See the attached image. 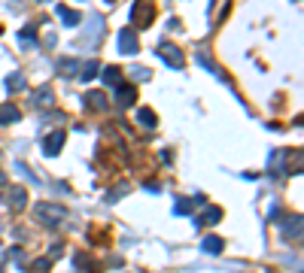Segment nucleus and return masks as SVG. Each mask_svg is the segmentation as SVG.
<instances>
[{"label": "nucleus", "instance_id": "423d86ee", "mask_svg": "<svg viewBox=\"0 0 304 273\" xmlns=\"http://www.w3.org/2000/svg\"><path fill=\"white\" fill-rule=\"evenodd\" d=\"M219 219H222V210H216V207H207V210H204V212H201L198 219H195V225H198V228H204V225H216Z\"/></svg>", "mask_w": 304, "mask_h": 273}, {"label": "nucleus", "instance_id": "4468645a", "mask_svg": "<svg viewBox=\"0 0 304 273\" xmlns=\"http://www.w3.org/2000/svg\"><path fill=\"white\" fill-rule=\"evenodd\" d=\"M137 121L143 124V128H155V116H152L149 109H140V112H137Z\"/></svg>", "mask_w": 304, "mask_h": 273}, {"label": "nucleus", "instance_id": "9d476101", "mask_svg": "<svg viewBox=\"0 0 304 273\" xmlns=\"http://www.w3.org/2000/svg\"><path fill=\"white\" fill-rule=\"evenodd\" d=\"M58 15H61V21L64 25H80V13H76V9H70V6H58Z\"/></svg>", "mask_w": 304, "mask_h": 273}, {"label": "nucleus", "instance_id": "7ed1b4c3", "mask_svg": "<svg viewBox=\"0 0 304 273\" xmlns=\"http://www.w3.org/2000/svg\"><path fill=\"white\" fill-rule=\"evenodd\" d=\"M131 21H137V25H152V6H146V0H140V3L131 9Z\"/></svg>", "mask_w": 304, "mask_h": 273}, {"label": "nucleus", "instance_id": "f8f14e48", "mask_svg": "<svg viewBox=\"0 0 304 273\" xmlns=\"http://www.w3.org/2000/svg\"><path fill=\"white\" fill-rule=\"evenodd\" d=\"M119 79H122V70H119V67H107V70H104V82H107V85H116Z\"/></svg>", "mask_w": 304, "mask_h": 273}, {"label": "nucleus", "instance_id": "f03ea898", "mask_svg": "<svg viewBox=\"0 0 304 273\" xmlns=\"http://www.w3.org/2000/svg\"><path fill=\"white\" fill-rule=\"evenodd\" d=\"M3 197H6V203H9L13 210H25V203H28V191H25V185H13Z\"/></svg>", "mask_w": 304, "mask_h": 273}, {"label": "nucleus", "instance_id": "f3484780", "mask_svg": "<svg viewBox=\"0 0 304 273\" xmlns=\"http://www.w3.org/2000/svg\"><path fill=\"white\" fill-rule=\"evenodd\" d=\"M37 104H40V106H46V104H52V91H49V88H43V91H37Z\"/></svg>", "mask_w": 304, "mask_h": 273}, {"label": "nucleus", "instance_id": "0eeeda50", "mask_svg": "<svg viewBox=\"0 0 304 273\" xmlns=\"http://www.w3.org/2000/svg\"><path fill=\"white\" fill-rule=\"evenodd\" d=\"M116 100H119V106H131L134 100H137V91H134L131 85H119V91H116Z\"/></svg>", "mask_w": 304, "mask_h": 273}, {"label": "nucleus", "instance_id": "6e6552de", "mask_svg": "<svg viewBox=\"0 0 304 273\" xmlns=\"http://www.w3.org/2000/svg\"><path fill=\"white\" fill-rule=\"evenodd\" d=\"M159 52H161V58H167V61H174V67H183V52H179V49H176V46H167V43H164V46H161V49H159Z\"/></svg>", "mask_w": 304, "mask_h": 273}, {"label": "nucleus", "instance_id": "20e7f679", "mask_svg": "<svg viewBox=\"0 0 304 273\" xmlns=\"http://www.w3.org/2000/svg\"><path fill=\"white\" fill-rule=\"evenodd\" d=\"M119 49H122V55H134L140 49L137 46V37H134V30H122L119 33Z\"/></svg>", "mask_w": 304, "mask_h": 273}, {"label": "nucleus", "instance_id": "f257e3e1", "mask_svg": "<svg viewBox=\"0 0 304 273\" xmlns=\"http://www.w3.org/2000/svg\"><path fill=\"white\" fill-rule=\"evenodd\" d=\"M37 219L43 222V225H61L64 219H67V210L64 207H58V203H40L37 207Z\"/></svg>", "mask_w": 304, "mask_h": 273}, {"label": "nucleus", "instance_id": "6ab92c4d", "mask_svg": "<svg viewBox=\"0 0 304 273\" xmlns=\"http://www.w3.org/2000/svg\"><path fill=\"white\" fill-rule=\"evenodd\" d=\"M0 273H3V270H0Z\"/></svg>", "mask_w": 304, "mask_h": 273}, {"label": "nucleus", "instance_id": "dca6fc26", "mask_svg": "<svg viewBox=\"0 0 304 273\" xmlns=\"http://www.w3.org/2000/svg\"><path fill=\"white\" fill-rule=\"evenodd\" d=\"M88 106H97V109H104V106H107V97L100 94V91H97V94L92 91V94H88Z\"/></svg>", "mask_w": 304, "mask_h": 273}, {"label": "nucleus", "instance_id": "a211bd4d", "mask_svg": "<svg viewBox=\"0 0 304 273\" xmlns=\"http://www.w3.org/2000/svg\"><path fill=\"white\" fill-rule=\"evenodd\" d=\"M49 267H52V258H40V261H33V270H40V273H43V270H49Z\"/></svg>", "mask_w": 304, "mask_h": 273}, {"label": "nucleus", "instance_id": "ddd939ff", "mask_svg": "<svg viewBox=\"0 0 304 273\" xmlns=\"http://www.w3.org/2000/svg\"><path fill=\"white\" fill-rule=\"evenodd\" d=\"M6 88H9V91H21V88H25V76H21V73H13V76L6 79Z\"/></svg>", "mask_w": 304, "mask_h": 273}, {"label": "nucleus", "instance_id": "39448f33", "mask_svg": "<svg viewBox=\"0 0 304 273\" xmlns=\"http://www.w3.org/2000/svg\"><path fill=\"white\" fill-rule=\"evenodd\" d=\"M61 146H64V134H61V131H55V134H49V140L43 143V152H46V155H58V152H61Z\"/></svg>", "mask_w": 304, "mask_h": 273}, {"label": "nucleus", "instance_id": "1a4fd4ad", "mask_svg": "<svg viewBox=\"0 0 304 273\" xmlns=\"http://www.w3.org/2000/svg\"><path fill=\"white\" fill-rule=\"evenodd\" d=\"M21 119V112H18V106H13V104H6V106H0V124H13V121H18Z\"/></svg>", "mask_w": 304, "mask_h": 273}, {"label": "nucleus", "instance_id": "2eb2a0df", "mask_svg": "<svg viewBox=\"0 0 304 273\" xmlns=\"http://www.w3.org/2000/svg\"><path fill=\"white\" fill-rule=\"evenodd\" d=\"M97 70H100V64H97V61H88V64H85V70H82V82L95 79V76H97Z\"/></svg>", "mask_w": 304, "mask_h": 273}, {"label": "nucleus", "instance_id": "9b49d317", "mask_svg": "<svg viewBox=\"0 0 304 273\" xmlns=\"http://www.w3.org/2000/svg\"><path fill=\"white\" fill-rule=\"evenodd\" d=\"M201 246H204V252H222V240L219 237H204Z\"/></svg>", "mask_w": 304, "mask_h": 273}]
</instances>
